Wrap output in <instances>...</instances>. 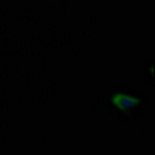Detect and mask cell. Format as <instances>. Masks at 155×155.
I'll use <instances>...</instances> for the list:
<instances>
[{
  "instance_id": "1",
  "label": "cell",
  "mask_w": 155,
  "mask_h": 155,
  "mask_svg": "<svg viewBox=\"0 0 155 155\" xmlns=\"http://www.w3.org/2000/svg\"><path fill=\"white\" fill-rule=\"evenodd\" d=\"M140 101L135 97H132L129 94H123V93H117L112 97V103L120 110L129 109L134 106H137Z\"/></svg>"
}]
</instances>
